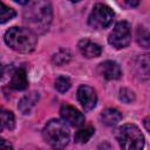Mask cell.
<instances>
[{
	"label": "cell",
	"mask_w": 150,
	"mask_h": 150,
	"mask_svg": "<svg viewBox=\"0 0 150 150\" xmlns=\"http://www.w3.org/2000/svg\"><path fill=\"white\" fill-rule=\"evenodd\" d=\"M53 18L52 6L48 1H32L23 9V22L30 32L43 34L48 30Z\"/></svg>",
	"instance_id": "cell-1"
},
{
	"label": "cell",
	"mask_w": 150,
	"mask_h": 150,
	"mask_svg": "<svg viewBox=\"0 0 150 150\" xmlns=\"http://www.w3.org/2000/svg\"><path fill=\"white\" fill-rule=\"evenodd\" d=\"M5 42L19 53H30L36 47L38 38L28 28L12 27L5 33Z\"/></svg>",
	"instance_id": "cell-2"
},
{
	"label": "cell",
	"mask_w": 150,
	"mask_h": 150,
	"mask_svg": "<svg viewBox=\"0 0 150 150\" xmlns=\"http://www.w3.org/2000/svg\"><path fill=\"white\" fill-rule=\"evenodd\" d=\"M43 137L54 150H63L69 143L70 132L64 122L50 120L43 128Z\"/></svg>",
	"instance_id": "cell-3"
},
{
	"label": "cell",
	"mask_w": 150,
	"mask_h": 150,
	"mask_svg": "<svg viewBox=\"0 0 150 150\" xmlns=\"http://www.w3.org/2000/svg\"><path fill=\"white\" fill-rule=\"evenodd\" d=\"M116 139L122 150H143L144 136L135 124H124L116 130Z\"/></svg>",
	"instance_id": "cell-4"
},
{
	"label": "cell",
	"mask_w": 150,
	"mask_h": 150,
	"mask_svg": "<svg viewBox=\"0 0 150 150\" xmlns=\"http://www.w3.org/2000/svg\"><path fill=\"white\" fill-rule=\"evenodd\" d=\"M114 16L115 13L109 6L104 4H96L88 18V23L95 29H104L110 26Z\"/></svg>",
	"instance_id": "cell-5"
},
{
	"label": "cell",
	"mask_w": 150,
	"mask_h": 150,
	"mask_svg": "<svg viewBox=\"0 0 150 150\" xmlns=\"http://www.w3.org/2000/svg\"><path fill=\"white\" fill-rule=\"evenodd\" d=\"M109 43L116 48L122 49L129 46L131 41V27L127 21H118L108 38Z\"/></svg>",
	"instance_id": "cell-6"
},
{
	"label": "cell",
	"mask_w": 150,
	"mask_h": 150,
	"mask_svg": "<svg viewBox=\"0 0 150 150\" xmlns=\"http://www.w3.org/2000/svg\"><path fill=\"white\" fill-rule=\"evenodd\" d=\"M77 100L81 103L82 108L87 111L95 108L97 103V95L94 88L89 86H80L77 89Z\"/></svg>",
	"instance_id": "cell-7"
},
{
	"label": "cell",
	"mask_w": 150,
	"mask_h": 150,
	"mask_svg": "<svg viewBox=\"0 0 150 150\" xmlns=\"http://www.w3.org/2000/svg\"><path fill=\"white\" fill-rule=\"evenodd\" d=\"M60 115L64 123H68L71 127H82L84 124V116L77 109L71 105L64 104L60 109Z\"/></svg>",
	"instance_id": "cell-8"
},
{
	"label": "cell",
	"mask_w": 150,
	"mask_h": 150,
	"mask_svg": "<svg viewBox=\"0 0 150 150\" xmlns=\"http://www.w3.org/2000/svg\"><path fill=\"white\" fill-rule=\"evenodd\" d=\"M98 73L101 76H103L105 80H118L122 76L121 67L115 61H104L98 64Z\"/></svg>",
	"instance_id": "cell-9"
},
{
	"label": "cell",
	"mask_w": 150,
	"mask_h": 150,
	"mask_svg": "<svg viewBox=\"0 0 150 150\" xmlns=\"http://www.w3.org/2000/svg\"><path fill=\"white\" fill-rule=\"evenodd\" d=\"M79 49L81 52V54L88 59H93V57H97L101 55L102 53V48L100 45L88 40V39H83L79 42Z\"/></svg>",
	"instance_id": "cell-10"
},
{
	"label": "cell",
	"mask_w": 150,
	"mask_h": 150,
	"mask_svg": "<svg viewBox=\"0 0 150 150\" xmlns=\"http://www.w3.org/2000/svg\"><path fill=\"white\" fill-rule=\"evenodd\" d=\"M39 98H40L39 93H36V91H30V93L26 94V95L19 101V103H18V109H19L22 114L27 115V114H29V112L32 111V109L36 105V103L39 102Z\"/></svg>",
	"instance_id": "cell-11"
},
{
	"label": "cell",
	"mask_w": 150,
	"mask_h": 150,
	"mask_svg": "<svg viewBox=\"0 0 150 150\" xmlns=\"http://www.w3.org/2000/svg\"><path fill=\"white\" fill-rule=\"evenodd\" d=\"M9 87L14 90H23L28 87V80H27V74L23 68H19L14 71Z\"/></svg>",
	"instance_id": "cell-12"
},
{
	"label": "cell",
	"mask_w": 150,
	"mask_h": 150,
	"mask_svg": "<svg viewBox=\"0 0 150 150\" xmlns=\"http://www.w3.org/2000/svg\"><path fill=\"white\" fill-rule=\"evenodd\" d=\"M15 125V117L12 111L0 105V131L13 130Z\"/></svg>",
	"instance_id": "cell-13"
},
{
	"label": "cell",
	"mask_w": 150,
	"mask_h": 150,
	"mask_svg": "<svg viewBox=\"0 0 150 150\" xmlns=\"http://www.w3.org/2000/svg\"><path fill=\"white\" fill-rule=\"evenodd\" d=\"M101 120L105 125L112 127V125H116L122 120V114L115 108H108L102 111Z\"/></svg>",
	"instance_id": "cell-14"
},
{
	"label": "cell",
	"mask_w": 150,
	"mask_h": 150,
	"mask_svg": "<svg viewBox=\"0 0 150 150\" xmlns=\"http://www.w3.org/2000/svg\"><path fill=\"white\" fill-rule=\"evenodd\" d=\"M71 60V54L68 49H60L52 56V62L56 66H63Z\"/></svg>",
	"instance_id": "cell-15"
},
{
	"label": "cell",
	"mask_w": 150,
	"mask_h": 150,
	"mask_svg": "<svg viewBox=\"0 0 150 150\" xmlns=\"http://www.w3.org/2000/svg\"><path fill=\"white\" fill-rule=\"evenodd\" d=\"M94 132H95V129H94L93 127H87V128L80 129V130L75 134L74 139H75L76 143L84 144V143H87V142L91 138V136L94 135Z\"/></svg>",
	"instance_id": "cell-16"
},
{
	"label": "cell",
	"mask_w": 150,
	"mask_h": 150,
	"mask_svg": "<svg viewBox=\"0 0 150 150\" xmlns=\"http://www.w3.org/2000/svg\"><path fill=\"white\" fill-rule=\"evenodd\" d=\"M138 74H141V79L148 80L149 79V57L148 55H142L137 59V66Z\"/></svg>",
	"instance_id": "cell-17"
},
{
	"label": "cell",
	"mask_w": 150,
	"mask_h": 150,
	"mask_svg": "<svg viewBox=\"0 0 150 150\" xmlns=\"http://www.w3.org/2000/svg\"><path fill=\"white\" fill-rule=\"evenodd\" d=\"M16 15L15 11L8 6H6L4 2L0 1V23H5L9 20H12Z\"/></svg>",
	"instance_id": "cell-18"
},
{
	"label": "cell",
	"mask_w": 150,
	"mask_h": 150,
	"mask_svg": "<svg viewBox=\"0 0 150 150\" xmlns=\"http://www.w3.org/2000/svg\"><path fill=\"white\" fill-rule=\"evenodd\" d=\"M137 42L143 48H149V30L144 26L137 28Z\"/></svg>",
	"instance_id": "cell-19"
},
{
	"label": "cell",
	"mask_w": 150,
	"mask_h": 150,
	"mask_svg": "<svg viewBox=\"0 0 150 150\" xmlns=\"http://www.w3.org/2000/svg\"><path fill=\"white\" fill-rule=\"evenodd\" d=\"M71 87V81L67 76H59L55 80V88L59 93H66Z\"/></svg>",
	"instance_id": "cell-20"
},
{
	"label": "cell",
	"mask_w": 150,
	"mask_h": 150,
	"mask_svg": "<svg viewBox=\"0 0 150 150\" xmlns=\"http://www.w3.org/2000/svg\"><path fill=\"white\" fill-rule=\"evenodd\" d=\"M120 100L124 103H131L132 101H135V94L128 88H122L120 90Z\"/></svg>",
	"instance_id": "cell-21"
},
{
	"label": "cell",
	"mask_w": 150,
	"mask_h": 150,
	"mask_svg": "<svg viewBox=\"0 0 150 150\" xmlns=\"http://www.w3.org/2000/svg\"><path fill=\"white\" fill-rule=\"evenodd\" d=\"M0 150H13V146L8 141L0 137Z\"/></svg>",
	"instance_id": "cell-22"
},
{
	"label": "cell",
	"mask_w": 150,
	"mask_h": 150,
	"mask_svg": "<svg viewBox=\"0 0 150 150\" xmlns=\"http://www.w3.org/2000/svg\"><path fill=\"white\" fill-rule=\"evenodd\" d=\"M5 73H6V68H5V66H4L2 63H0V80L4 79Z\"/></svg>",
	"instance_id": "cell-23"
},
{
	"label": "cell",
	"mask_w": 150,
	"mask_h": 150,
	"mask_svg": "<svg viewBox=\"0 0 150 150\" xmlns=\"http://www.w3.org/2000/svg\"><path fill=\"white\" fill-rule=\"evenodd\" d=\"M125 4L128 6H130V7H135V6H137L139 4V1H125Z\"/></svg>",
	"instance_id": "cell-24"
},
{
	"label": "cell",
	"mask_w": 150,
	"mask_h": 150,
	"mask_svg": "<svg viewBox=\"0 0 150 150\" xmlns=\"http://www.w3.org/2000/svg\"><path fill=\"white\" fill-rule=\"evenodd\" d=\"M144 125H145V129L149 131V118H145L144 120Z\"/></svg>",
	"instance_id": "cell-25"
}]
</instances>
